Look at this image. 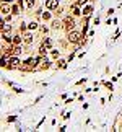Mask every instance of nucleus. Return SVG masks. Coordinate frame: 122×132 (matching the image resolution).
<instances>
[{
    "label": "nucleus",
    "instance_id": "obj_7",
    "mask_svg": "<svg viewBox=\"0 0 122 132\" xmlns=\"http://www.w3.org/2000/svg\"><path fill=\"white\" fill-rule=\"evenodd\" d=\"M18 64H20V60H18L16 57H11V59H10V65L8 67H16Z\"/></svg>",
    "mask_w": 122,
    "mask_h": 132
},
{
    "label": "nucleus",
    "instance_id": "obj_10",
    "mask_svg": "<svg viewBox=\"0 0 122 132\" xmlns=\"http://www.w3.org/2000/svg\"><path fill=\"white\" fill-rule=\"evenodd\" d=\"M20 10H21V7H20V5H15V7L11 8V13H15V15H18V13H20Z\"/></svg>",
    "mask_w": 122,
    "mask_h": 132
},
{
    "label": "nucleus",
    "instance_id": "obj_18",
    "mask_svg": "<svg viewBox=\"0 0 122 132\" xmlns=\"http://www.w3.org/2000/svg\"><path fill=\"white\" fill-rule=\"evenodd\" d=\"M57 67L63 68V67H65V60H59V62H57Z\"/></svg>",
    "mask_w": 122,
    "mask_h": 132
},
{
    "label": "nucleus",
    "instance_id": "obj_21",
    "mask_svg": "<svg viewBox=\"0 0 122 132\" xmlns=\"http://www.w3.org/2000/svg\"><path fill=\"white\" fill-rule=\"evenodd\" d=\"M2 2H10V0H2Z\"/></svg>",
    "mask_w": 122,
    "mask_h": 132
},
{
    "label": "nucleus",
    "instance_id": "obj_4",
    "mask_svg": "<svg viewBox=\"0 0 122 132\" xmlns=\"http://www.w3.org/2000/svg\"><path fill=\"white\" fill-rule=\"evenodd\" d=\"M57 5H59V0H47V2H46V7H47L49 10L57 8Z\"/></svg>",
    "mask_w": 122,
    "mask_h": 132
},
{
    "label": "nucleus",
    "instance_id": "obj_12",
    "mask_svg": "<svg viewBox=\"0 0 122 132\" xmlns=\"http://www.w3.org/2000/svg\"><path fill=\"white\" fill-rule=\"evenodd\" d=\"M36 3V0H26V5H28V8H33V5Z\"/></svg>",
    "mask_w": 122,
    "mask_h": 132
},
{
    "label": "nucleus",
    "instance_id": "obj_8",
    "mask_svg": "<svg viewBox=\"0 0 122 132\" xmlns=\"http://www.w3.org/2000/svg\"><path fill=\"white\" fill-rule=\"evenodd\" d=\"M41 64H42V68H49V67H51V64H49V60H47V59H42V60H41Z\"/></svg>",
    "mask_w": 122,
    "mask_h": 132
},
{
    "label": "nucleus",
    "instance_id": "obj_1",
    "mask_svg": "<svg viewBox=\"0 0 122 132\" xmlns=\"http://www.w3.org/2000/svg\"><path fill=\"white\" fill-rule=\"evenodd\" d=\"M68 41L73 42V44H78L81 41V34L78 33V31H70L68 33Z\"/></svg>",
    "mask_w": 122,
    "mask_h": 132
},
{
    "label": "nucleus",
    "instance_id": "obj_14",
    "mask_svg": "<svg viewBox=\"0 0 122 132\" xmlns=\"http://www.w3.org/2000/svg\"><path fill=\"white\" fill-rule=\"evenodd\" d=\"M72 11H73V15H80V13H81L78 7H73V8H72Z\"/></svg>",
    "mask_w": 122,
    "mask_h": 132
},
{
    "label": "nucleus",
    "instance_id": "obj_11",
    "mask_svg": "<svg viewBox=\"0 0 122 132\" xmlns=\"http://www.w3.org/2000/svg\"><path fill=\"white\" fill-rule=\"evenodd\" d=\"M52 28H54V30L60 28V21H57V20H55V21H52Z\"/></svg>",
    "mask_w": 122,
    "mask_h": 132
},
{
    "label": "nucleus",
    "instance_id": "obj_5",
    "mask_svg": "<svg viewBox=\"0 0 122 132\" xmlns=\"http://www.w3.org/2000/svg\"><path fill=\"white\" fill-rule=\"evenodd\" d=\"M91 11H93V7H91V5H86V7L83 8V11H81V13L85 15V18H88V16L91 15Z\"/></svg>",
    "mask_w": 122,
    "mask_h": 132
},
{
    "label": "nucleus",
    "instance_id": "obj_13",
    "mask_svg": "<svg viewBox=\"0 0 122 132\" xmlns=\"http://www.w3.org/2000/svg\"><path fill=\"white\" fill-rule=\"evenodd\" d=\"M8 11H10V8H8V7H5V5H3V7H2V15H7V13H8Z\"/></svg>",
    "mask_w": 122,
    "mask_h": 132
},
{
    "label": "nucleus",
    "instance_id": "obj_15",
    "mask_svg": "<svg viewBox=\"0 0 122 132\" xmlns=\"http://www.w3.org/2000/svg\"><path fill=\"white\" fill-rule=\"evenodd\" d=\"M13 42H15V44H20V42H21V38H20V36H15V38H13Z\"/></svg>",
    "mask_w": 122,
    "mask_h": 132
},
{
    "label": "nucleus",
    "instance_id": "obj_3",
    "mask_svg": "<svg viewBox=\"0 0 122 132\" xmlns=\"http://www.w3.org/2000/svg\"><path fill=\"white\" fill-rule=\"evenodd\" d=\"M37 62H39V59H28V60L25 62V64H26V65H25V68H34Z\"/></svg>",
    "mask_w": 122,
    "mask_h": 132
},
{
    "label": "nucleus",
    "instance_id": "obj_19",
    "mask_svg": "<svg viewBox=\"0 0 122 132\" xmlns=\"http://www.w3.org/2000/svg\"><path fill=\"white\" fill-rule=\"evenodd\" d=\"M44 44H46L47 47H51V44H52V42H51V39H44Z\"/></svg>",
    "mask_w": 122,
    "mask_h": 132
},
{
    "label": "nucleus",
    "instance_id": "obj_20",
    "mask_svg": "<svg viewBox=\"0 0 122 132\" xmlns=\"http://www.w3.org/2000/svg\"><path fill=\"white\" fill-rule=\"evenodd\" d=\"M85 2H86V0H78V3H85Z\"/></svg>",
    "mask_w": 122,
    "mask_h": 132
},
{
    "label": "nucleus",
    "instance_id": "obj_9",
    "mask_svg": "<svg viewBox=\"0 0 122 132\" xmlns=\"http://www.w3.org/2000/svg\"><path fill=\"white\" fill-rule=\"evenodd\" d=\"M47 49H49V47H47V46H46V44H42V46H41V47H39V54H42V56H44V54H46V52H47Z\"/></svg>",
    "mask_w": 122,
    "mask_h": 132
},
{
    "label": "nucleus",
    "instance_id": "obj_17",
    "mask_svg": "<svg viewBox=\"0 0 122 132\" xmlns=\"http://www.w3.org/2000/svg\"><path fill=\"white\" fill-rule=\"evenodd\" d=\"M42 18H44V20H49V18H51V13H49V11L42 13Z\"/></svg>",
    "mask_w": 122,
    "mask_h": 132
},
{
    "label": "nucleus",
    "instance_id": "obj_2",
    "mask_svg": "<svg viewBox=\"0 0 122 132\" xmlns=\"http://www.w3.org/2000/svg\"><path fill=\"white\" fill-rule=\"evenodd\" d=\"M63 26H65V30H68V31H72V30L75 28V20H73L72 16H68V18H65V21H63Z\"/></svg>",
    "mask_w": 122,
    "mask_h": 132
},
{
    "label": "nucleus",
    "instance_id": "obj_6",
    "mask_svg": "<svg viewBox=\"0 0 122 132\" xmlns=\"http://www.w3.org/2000/svg\"><path fill=\"white\" fill-rule=\"evenodd\" d=\"M23 41H25L26 44H31V42H33V36H31V33H25L23 34Z\"/></svg>",
    "mask_w": 122,
    "mask_h": 132
},
{
    "label": "nucleus",
    "instance_id": "obj_16",
    "mask_svg": "<svg viewBox=\"0 0 122 132\" xmlns=\"http://www.w3.org/2000/svg\"><path fill=\"white\" fill-rule=\"evenodd\" d=\"M36 28H37V23H36V21L30 23V30H36Z\"/></svg>",
    "mask_w": 122,
    "mask_h": 132
}]
</instances>
